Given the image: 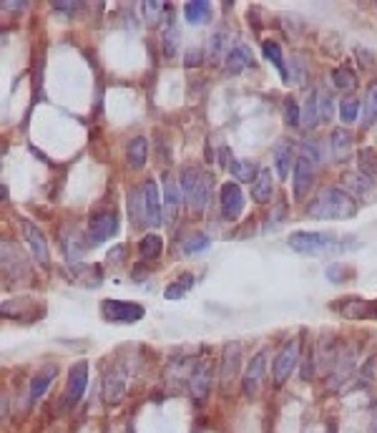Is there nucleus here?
Instances as JSON below:
<instances>
[{"label":"nucleus","mask_w":377,"mask_h":433,"mask_svg":"<svg viewBox=\"0 0 377 433\" xmlns=\"http://www.w3.org/2000/svg\"><path fill=\"white\" fill-rule=\"evenodd\" d=\"M299 363V340L294 337V340H289L284 348H282V353L277 355L274 365H272V378H274V385H284V380L292 375V370L297 368Z\"/></svg>","instance_id":"20e7f679"},{"label":"nucleus","mask_w":377,"mask_h":433,"mask_svg":"<svg viewBox=\"0 0 377 433\" xmlns=\"http://www.w3.org/2000/svg\"><path fill=\"white\" fill-rule=\"evenodd\" d=\"M335 245L337 237L332 232H294V235H289V247L297 255L319 257L335 250Z\"/></svg>","instance_id":"f03ea898"},{"label":"nucleus","mask_w":377,"mask_h":433,"mask_svg":"<svg viewBox=\"0 0 377 433\" xmlns=\"http://www.w3.org/2000/svg\"><path fill=\"white\" fill-rule=\"evenodd\" d=\"M272 192H274V187H272L269 169H259V177L252 182V199L257 204H267L272 199Z\"/></svg>","instance_id":"412c9836"},{"label":"nucleus","mask_w":377,"mask_h":433,"mask_svg":"<svg viewBox=\"0 0 377 433\" xmlns=\"http://www.w3.org/2000/svg\"><path fill=\"white\" fill-rule=\"evenodd\" d=\"M324 275H327V280H332V282H342V280H345L350 272H347L345 265H329Z\"/></svg>","instance_id":"37998d69"},{"label":"nucleus","mask_w":377,"mask_h":433,"mask_svg":"<svg viewBox=\"0 0 377 433\" xmlns=\"http://www.w3.org/2000/svg\"><path fill=\"white\" fill-rule=\"evenodd\" d=\"M128 385V370L123 365H111L103 375V401L106 403H118L126 396Z\"/></svg>","instance_id":"423d86ee"},{"label":"nucleus","mask_w":377,"mask_h":433,"mask_svg":"<svg viewBox=\"0 0 377 433\" xmlns=\"http://www.w3.org/2000/svg\"><path fill=\"white\" fill-rule=\"evenodd\" d=\"M239 360H242L239 342H229L222 355V368H219V385H222L224 391H229V385L239 375Z\"/></svg>","instance_id":"6e6552de"},{"label":"nucleus","mask_w":377,"mask_h":433,"mask_svg":"<svg viewBox=\"0 0 377 433\" xmlns=\"http://www.w3.org/2000/svg\"><path fill=\"white\" fill-rule=\"evenodd\" d=\"M118 230V222L113 214L103 212V214H96L93 220H91V227H88V240L96 242V245H101V242L111 240L113 235H116Z\"/></svg>","instance_id":"f8f14e48"},{"label":"nucleus","mask_w":377,"mask_h":433,"mask_svg":"<svg viewBox=\"0 0 377 433\" xmlns=\"http://www.w3.org/2000/svg\"><path fill=\"white\" fill-rule=\"evenodd\" d=\"M357 116H360V101H357L355 96L342 98V103H340V118H342V123H355Z\"/></svg>","instance_id":"2f4dec72"},{"label":"nucleus","mask_w":377,"mask_h":433,"mask_svg":"<svg viewBox=\"0 0 377 433\" xmlns=\"http://www.w3.org/2000/svg\"><path fill=\"white\" fill-rule=\"evenodd\" d=\"M355 199L350 194L342 192L340 187H324L309 204L307 217H312V220H350V217H355Z\"/></svg>","instance_id":"f257e3e1"},{"label":"nucleus","mask_w":377,"mask_h":433,"mask_svg":"<svg viewBox=\"0 0 377 433\" xmlns=\"http://www.w3.org/2000/svg\"><path fill=\"white\" fill-rule=\"evenodd\" d=\"M299 149H302V154H299V156H304V159H309L314 166H317L319 161H322V156H319V144H317V139H304V141H302V146H299Z\"/></svg>","instance_id":"79ce46f5"},{"label":"nucleus","mask_w":377,"mask_h":433,"mask_svg":"<svg viewBox=\"0 0 377 433\" xmlns=\"http://www.w3.org/2000/svg\"><path fill=\"white\" fill-rule=\"evenodd\" d=\"M161 247H164V240L159 235H146L138 245V255L144 257V260H156L161 255Z\"/></svg>","instance_id":"cd10ccee"},{"label":"nucleus","mask_w":377,"mask_h":433,"mask_svg":"<svg viewBox=\"0 0 377 433\" xmlns=\"http://www.w3.org/2000/svg\"><path fill=\"white\" fill-rule=\"evenodd\" d=\"M209 247V237L207 235H194L184 242V255H199Z\"/></svg>","instance_id":"ea45409f"},{"label":"nucleus","mask_w":377,"mask_h":433,"mask_svg":"<svg viewBox=\"0 0 377 433\" xmlns=\"http://www.w3.org/2000/svg\"><path fill=\"white\" fill-rule=\"evenodd\" d=\"M229 169H232V174H234L237 179H239V182H254V179L259 177V166L252 164V161L232 159Z\"/></svg>","instance_id":"393cba45"},{"label":"nucleus","mask_w":377,"mask_h":433,"mask_svg":"<svg viewBox=\"0 0 377 433\" xmlns=\"http://www.w3.org/2000/svg\"><path fill=\"white\" fill-rule=\"evenodd\" d=\"M86 385H88V363H86V360H81V363H76L73 368L68 370V383H66V393H63V401H61V406H63V408L76 406V403L83 398Z\"/></svg>","instance_id":"39448f33"},{"label":"nucleus","mask_w":377,"mask_h":433,"mask_svg":"<svg viewBox=\"0 0 377 433\" xmlns=\"http://www.w3.org/2000/svg\"><path fill=\"white\" fill-rule=\"evenodd\" d=\"M209 388H212V380H209V365H207V360H202V363H197V368L192 370V375H189V391H192V398L204 401L207 393H209Z\"/></svg>","instance_id":"2eb2a0df"},{"label":"nucleus","mask_w":377,"mask_h":433,"mask_svg":"<svg viewBox=\"0 0 377 433\" xmlns=\"http://www.w3.org/2000/svg\"><path fill=\"white\" fill-rule=\"evenodd\" d=\"M329 151H332V159L345 161L352 151V136L347 128H335L332 136H329Z\"/></svg>","instance_id":"a211bd4d"},{"label":"nucleus","mask_w":377,"mask_h":433,"mask_svg":"<svg viewBox=\"0 0 377 433\" xmlns=\"http://www.w3.org/2000/svg\"><path fill=\"white\" fill-rule=\"evenodd\" d=\"M144 192V212H146V225L149 227H159L161 220H164V207H161V197H159V187L156 182H146L141 187Z\"/></svg>","instance_id":"9b49d317"},{"label":"nucleus","mask_w":377,"mask_h":433,"mask_svg":"<svg viewBox=\"0 0 377 433\" xmlns=\"http://www.w3.org/2000/svg\"><path fill=\"white\" fill-rule=\"evenodd\" d=\"M21 235L23 240H26L28 250H31V255L36 257L41 265H48L51 263V255H48V242H46V237H43V232L38 230L33 222L28 220H21Z\"/></svg>","instance_id":"0eeeda50"},{"label":"nucleus","mask_w":377,"mask_h":433,"mask_svg":"<svg viewBox=\"0 0 377 433\" xmlns=\"http://www.w3.org/2000/svg\"><path fill=\"white\" fill-rule=\"evenodd\" d=\"M56 373H58V370H56V365H48V368H43L38 375H33L31 385H28V403H36L38 398L46 393V388L53 383Z\"/></svg>","instance_id":"6ab92c4d"},{"label":"nucleus","mask_w":377,"mask_h":433,"mask_svg":"<svg viewBox=\"0 0 377 433\" xmlns=\"http://www.w3.org/2000/svg\"><path fill=\"white\" fill-rule=\"evenodd\" d=\"M319 111H322V118H332V98L327 93H322L319 98Z\"/></svg>","instance_id":"a18cd8bd"},{"label":"nucleus","mask_w":377,"mask_h":433,"mask_svg":"<svg viewBox=\"0 0 377 433\" xmlns=\"http://www.w3.org/2000/svg\"><path fill=\"white\" fill-rule=\"evenodd\" d=\"M176 51H179V28L171 23L164 31V56L166 58H174Z\"/></svg>","instance_id":"c9c22d12"},{"label":"nucleus","mask_w":377,"mask_h":433,"mask_svg":"<svg viewBox=\"0 0 377 433\" xmlns=\"http://www.w3.org/2000/svg\"><path fill=\"white\" fill-rule=\"evenodd\" d=\"M192 285H194V275L192 272H184V275H179V280L176 282H171L169 287L164 290V297L166 300H179V297H184L189 290H192Z\"/></svg>","instance_id":"a878e982"},{"label":"nucleus","mask_w":377,"mask_h":433,"mask_svg":"<svg viewBox=\"0 0 377 433\" xmlns=\"http://www.w3.org/2000/svg\"><path fill=\"white\" fill-rule=\"evenodd\" d=\"M332 81H335V86L337 88H342V91H350V88H355L357 86V76L352 73L350 68H335Z\"/></svg>","instance_id":"e433bc0d"},{"label":"nucleus","mask_w":377,"mask_h":433,"mask_svg":"<svg viewBox=\"0 0 377 433\" xmlns=\"http://www.w3.org/2000/svg\"><path fill=\"white\" fill-rule=\"evenodd\" d=\"M342 182L347 184V189L355 194H360V197H367L372 189V179L365 177V174H360V171H347L345 177H342Z\"/></svg>","instance_id":"b1692460"},{"label":"nucleus","mask_w":377,"mask_h":433,"mask_svg":"<svg viewBox=\"0 0 377 433\" xmlns=\"http://www.w3.org/2000/svg\"><path fill=\"white\" fill-rule=\"evenodd\" d=\"M78 6H81V3H66V0H56V3H53L56 11H76Z\"/></svg>","instance_id":"49530a36"},{"label":"nucleus","mask_w":377,"mask_h":433,"mask_svg":"<svg viewBox=\"0 0 377 433\" xmlns=\"http://www.w3.org/2000/svg\"><path fill=\"white\" fill-rule=\"evenodd\" d=\"M319 96L317 93H309L307 96V101H304V111H302V126H307V128H312V126H317V121H319Z\"/></svg>","instance_id":"c756f323"},{"label":"nucleus","mask_w":377,"mask_h":433,"mask_svg":"<svg viewBox=\"0 0 377 433\" xmlns=\"http://www.w3.org/2000/svg\"><path fill=\"white\" fill-rule=\"evenodd\" d=\"M249 66H254V58H252V54H249V49L247 46H234L232 51H229V56H227V73L229 76H237V73H242L244 68H249Z\"/></svg>","instance_id":"f3484780"},{"label":"nucleus","mask_w":377,"mask_h":433,"mask_svg":"<svg viewBox=\"0 0 377 433\" xmlns=\"http://www.w3.org/2000/svg\"><path fill=\"white\" fill-rule=\"evenodd\" d=\"M314 182V164L304 156H299L297 164H294V197L304 199V194L312 189Z\"/></svg>","instance_id":"4468645a"},{"label":"nucleus","mask_w":377,"mask_h":433,"mask_svg":"<svg viewBox=\"0 0 377 433\" xmlns=\"http://www.w3.org/2000/svg\"><path fill=\"white\" fill-rule=\"evenodd\" d=\"M101 315L108 322H138L144 317V307L138 302H126V300H103L101 302Z\"/></svg>","instance_id":"7ed1b4c3"},{"label":"nucleus","mask_w":377,"mask_h":433,"mask_svg":"<svg viewBox=\"0 0 377 433\" xmlns=\"http://www.w3.org/2000/svg\"><path fill=\"white\" fill-rule=\"evenodd\" d=\"M284 123H287V126H292V128L302 123V111H299L297 101H294L292 96L284 101Z\"/></svg>","instance_id":"58836bf2"},{"label":"nucleus","mask_w":377,"mask_h":433,"mask_svg":"<svg viewBox=\"0 0 377 433\" xmlns=\"http://www.w3.org/2000/svg\"><path fill=\"white\" fill-rule=\"evenodd\" d=\"M292 164H297L294 161V149L289 141H277L274 146V166H277V177L279 179H287L289 177V169H292Z\"/></svg>","instance_id":"dca6fc26"},{"label":"nucleus","mask_w":377,"mask_h":433,"mask_svg":"<svg viewBox=\"0 0 377 433\" xmlns=\"http://www.w3.org/2000/svg\"><path fill=\"white\" fill-rule=\"evenodd\" d=\"M141 8H144V16L151 26H156L166 13V3H161V0H146V3H141Z\"/></svg>","instance_id":"72a5a7b5"},{"label":"nucleus","mask_w":377,"mask_h":433,"mask_svg":"<svg viewBox=\"0 0 377 433\" xmlns=\"http://www.w3.org/2000/svg\"><path fill=\"white\" fill-rule=\"evenodd\" d=\"M202 61H204L202 49H192L189 54H186V66H189V68H197V66H202Z\"/></svg>","instance_id":"c03bdc74"},{"label":"nucleus","mask_w":377,"mask_h":433,"mask_svg":"<svg viewBox=\"0 0 377 433\" xmlns=\"http://www.w3.org/2000/svg\"><path fill=\"white\" fill-rule=\"evenodd\" d=\"M375 118H377V83H372L370 91H367V98H365V116H362V123L370 126Z\"/></svg>","instance_id":"f704fd0d"},{"label":"nucleus","mask_w":377,"mask_h":433,"mask_svg":"<svg viewBox=\"0 0 377 433\" xmlns=\"http://www.w3.org/2000/svg\"><path fill=\"white\" fill-rule=\"evenodd\" d=\"M357 164H360V169H362L365 177L372 179L377 174V156L372 149H360V154H357Z\"/></svg>","instance_id":"473e14b6"},{"label":"nucleus","mask_w":377,"mask_h":433,"mask_svg":"<svg viewBox=\"0 0 377 433\" xmlns=\"http://www.w3.org/2000/svg\"><path fill=\"white\" fill-rule=\"evenodd\" d=\"M262 54L267 56V61H272V63H274V68L279 71L282 78H284V81L289 78L287 66H284V56H282V49H279V43H274V41H264V43H262Z\"/></svg>","instance_id":"5701e85b"},{"label":"nucleus","mask_w":377,"mask_h":433,"mask_svg":"<svg viewBox=\"0 0 377 433\" xmlns=\"http://www.w3.org/2000/svg\"><path fill=\"white\" fill-rule=\"evenodd\" d=\"M219 199H222V212L227 220H239L242 212H244V194H242L239 184L237 182H227L219 192Z\"/></svg>","instance_id":"1a4fd4ad"},{"label":"nucleus","mask_w":377,"mask_h":433,"mask_svg":"<svg viewBox=\"0 0 377 433\" xmlns=\"http://www.w3.org/2000/svg\"><path fill=\"white\" fill-rule=\"evenodd\" d=\"M227 43H232V41H229L227 33H217V36L212 38V58H214V61L222 58L224 51H227V56H229V51H232L234 46H227Z\"/></svg>","instance_id":"a19ab883"},{"label":"nucleus","mask_w":377,"mask_h":433,"mask_svg":"<svg viewBox=\"0 0 377 433\" xmlns=\"http://www.w3.org/2000/svg\"><path fill=\"white\" fill-rule=\"evenodd\" d=\"M146 154H149V144H146L144 136H136V139L128 144V151H126L128 166H133V169H144Z\"/></svg>","instance_id":"4be33fe9"},{"label":"nucleus","mask_w":377,"mask_h":433,"mask_svg":"<svg viewBox=\"0 0 377 433\" xmlns=\"http://www.w3.org/2000/svg\"><path fill=\"white\" fill-rule=\"evenodd\" d=\"M264 363H267V353L264 350H259V353L252 358L249 368H247V373H244V380H242V388H244L247 398L257 396V391H259L262 375H264Z\"/></svg>","instance_id":"ddd939ff"},{"label":"nucleus","mask_w":377,"mask_h":433,"mask_svg":"<svg viewBox=\"0 0 377 433\" xmlns=\"http://www.w3.org/2000/svg\"><path fill=\"white\" fill-rule=\"evenodd\" d=\"M209 11H212V8H209L207 0H189L184 6V16L189 23H202L204 18L209 16Z\"/></svg>","instance_id":"c85d7f7f"},{"label":"nucleus","mask_w":377,"mask_h":433,"mask_svg":"<svg viewBox=\"0 0 377 433\" xmlns=\"http://www.w3.org/2000/svg\"><path fill=\"white\" fill-rule=\"evenodd\" d=\"M199 177H202V171H197V169H184V171H181V194H184L186 202H192Z\"/></svg>","instance_id":"7c9ffc66"},{"label":"nucleus","mask_w":377,"mask_h":433,"mask_svg":"<svg viewBox=\"0 0 377 433\" xmlns=\"http://www.w3.org/2000/svg\"><path fill=\"white\" fill-rule=\"evenodd\" d=\"M181 202H184L181 184L174 179V174L166 171L164 174V214H166V222H169V225L176 222V214H179V209H181Z\"/></svg>","instance_id":"9d476101"},{"label":"nucleus","mask_w":377,"mask_h":433,"mask_svg":"<svg viewBox=\"0 0 377 433\" xmlns=\"http://www.w3.org/2000/svg\"><path fill=\"white\" fill-rule=\"evenodd\" d=\"M357 56H360L362 63H365V66H372V61H375V58H372V56H367V54H365V49H357Z\"/></svg>","instance_id":"de8ad7c7"},{"label":"nucleus","mask_w":377,"mask_h":433,"mask_svg":"<svg viewBox=\"0 0 377 433\" xmlns=\"http://www.w3.org/2000/svg\"><path fill=\"white\" fill-rule=\"evenodd\" d=\"M212 174H207V171H202V177H199L197 182V189H194V197H192V212L194 214H202L204 209H207V202H209V194H212Z\"/></svg>","instance_id":"aec40b11"},{"label":"nucleus","mask_w":377,"mask_h":433,"mask_svg":"<svg viewBox=\"0 0 377 433\" xmlns=\"http://www.w3.org/2000/svg\"><path fill=\"white\" fill-rule=\"evenodd\" d=\"M365 305H367V302H362V300H350V302L342 307V315L355 317V320H357V317H372V315H375V312H377L375 307H372V310H360V307H365Z\"/></svg>","instance_id":"4c0bfd02"},{"label":"nucleus","mask_w":377,"mask_h":433,"mask_svg":"<svg viewBox=\"0 0 377 433\" xmlns=\"http://www.w3.org/2000/svg\"><path fill=\"white\" fill-rule=\"evenodd\" d=\"M128 214H131V222L136 227L146 225V212H144V192H133L128 197Z\"/></svg>","instance_id":"bb28decb"}]
</instances>
